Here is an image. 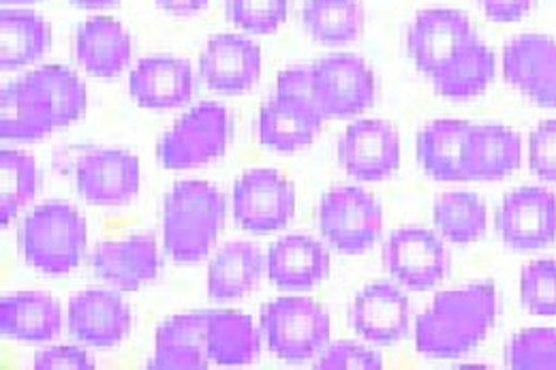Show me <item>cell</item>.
<instances>
[{
    "mask_svg": "<svg viewBox=\"0 0 556 370\" xmlns=\"http://www.w3.org/2000/svg\"><path fill=\"white\" fill-rule=\"evenodd\" d=\"M529 165L540 180L556 182V120H546L531 131Z\"/></svg>",
    "mask_w": 556,
    "mask_h": 370,
    "instance_id": "cell-39",
    "label": "cell"
},
{
    "mask_svg": "<svg viewBox=\"0 0 556 370\" xmlns=\"http://www.w3.org/2000/svg\"><path fill=\"white\" fill-rule=\"evenodd\" d=\"M61 304L43 292H17L0 297V332L22 345H43L61 336Z\"/></svg>",
    "mask_w": 556,
    "mask_h": 370,
    "instance_id": "cell-25",
    "label": "cell"
},
{
    "mask_svg": "<svg viewBox=\"0 0 556 370\" xmlns=\"http://www.w3.org/2000/svg\"><path fill=\"white\" fill-rule=\"evenodd\" d=\"M193 67L176 56H146L131 69L129 92L139 107L165 112L178 110L193 99Z\"/></svg>",
    "mask_w": 556,
    "mask_h": 370,
    "instance_id": "cell-22",
    "label": "cell"
},
{
    "mask_svg": "<svg viewBox=\"0 0 556 370\" xmlns=\"http://www.w3.org/2000/svg\"><path fill=\"white\" fill-rule=\"evenodd\" d=\"M225 222V197L204 180H182L169 189L163 204V244L178 264L208 257Z\"/></svg>",
    "mask_w": 556,
    "mask_h": 370,
    "instance_id": "cell-3",
    "label": "cell"
},
{
    "mask_svg": "<svg viewBox=\"0 0 556 370\" xmlns=\"http://www.w3.org/2000/svg\"><path fill=\"white\" fill-rule=\"evenodd\" d=\"M520 299L531 315L556 317L555 259H535L522 268Z\"/></svg>",
    "mask_w": 556,
    "mask_h": 370,
    "instance_id": "cell-36",
    "label": "cell"
},
{
    "mask_svg": "<svg viewBox=\"0 0 556 370\" xmlns=\"http://www.w3.org/2000/svg\"><path fill=\"white\" fill-rule=\"evenodd\" d=\"M295 187L277 169L244 171L233 187V221L251 233H273L293 219Z\"/></svg>",
    "mask_w": 556,
    "mask_h": 370,
    "instance_id": "cell-10",
    "label": "cell"
},
{
    "mask_svg": "<svg viewBox=\"0 0 556 370\" xmlns=\"http://www.w3.org/2000/svg\"><path fill=\"white\" fill-rule=\"evenodd\" d=\"M50 46V24L26 9H2L0 13V67L17 72L35 65Z\"/></svg>",
    "mask_w": 556,
    "mask_h": 370,
    "instance_id": "cell-28",
    "label": "cell"
},
{
    "mask_svg": "<svg viewBox=\"0 0 556 370\" xmlns=\"http://www.w3.org/2000/svg\"><path fill=\"white\" fill-rule=\"evenodd\" d=\"M324 114L306 97L275 92L257 118V138L264 149L291 154L308 149L321 133Z\"/></svg>",
    "mask_w": 556,
    "mask_h": 370,
    "instance_id": "cell-16",
    "label": "cell"
},
{
    "mask_svg": "<svg viewBox=\"0 0 556 370\" xmlns=\"http://www.w3.org/2000/svg\"><path fill=\"white\" fill-rule=\"evenodd\" d=\"M503 75L511 88L540 107H556V41L527 33L503 50Z\"/></svg>",
    "mask_w": 556,
    "mask_h": 370,
    "instance_id": "cell-14",
    "label": "cell"
},
{
    "mask_svg": "<svg viewBox=\"0 0 556 370\" xmlns=\"http://www.w3.org/2000/svg\"><path fill=\"white\" fill-rule=\"evenodd\" d=\"M90 264L101 281L121 292H138L161 270L156 240L150 233L99 242Z\"/></svg>",
    "mask_w": 556,
    "mask_h": 370,
    "instance_id": "cell-20",
    "label": "cell"
},
{
    "mask_svg": "<svg viewBox=\"0 0 556 370\" xmlns=\"http://www.w3.org/2000/svg\"><path fill=\"white\" fill-rule=\"evenodd\" d=\"M208 365V310L174 315L156 328L150 369L202 370Z\"/></svg>",
    "mask_w": 556,
    "mask_h": 370,
    "instance_id": "cell-23",
    "label": "cell"
},
{
    "mask_svg": "<svg viewBox=\"0 0 556 370\" xmlns=\"http://www.w3.org/2000/svg\"><path fill=\"white\" fill-rule=\"evenodd\" d=\"M30 2H37V0H2V4H30Z\"/></svg>",
    "mask_w": 556,
    "mask_h": 370,
    "instance_id": "cell-44",
    "label": "cell"
},
{
    "mask_svg": "<svg viewBox=\"0 0 556 370\" xmlns=\"http://www.w3.org/2000/svg\"><path fill=\"white\" fill-rule=\"evenodd\" d=\"M349 321L366 343L392 347L409 334V299L392 283H372L353 299Z\"/></svg>",
    "mask_w": 556,
    "mask_h": 370,
    "instance_id": "cell-19",
    "label": "cell"
},
{
    "mask_svg": "<svg viewBox=\"0 0 556 370\" xmlns=\"http://www.w3.org/2000/svg\"><path fill=\"white\" fill-rule=\"evenodd\" d=\"M56 129L48 94L26 77L0 92V138L13 142H37Z\"/></svg>",
    "mask_w": 556,
    "mask_h": 370,
    "instance_id": "cell-26",
    "label": "cell"
},
{
    "mask_svg": "<svg viewBox=\"0 0 556 370\" xmlns=\"http://www.w3.org/2000/svg\"><path fill=\"white\" fill-rule=\"evenodd\" d=\"M134 43L129 30L114 17L97 15L79 24L75 33L77 65L92 77L112 79L129 67Z\"/></svg>",
    "mask_w": 556,
    "mask_h": 370,
    "instance_id": "cell-24",
    "label": "cell"
},
{
    "mask_svg": "<svg viewBox=\"0 0 556 370\" xmlns=\"http://www.w3.org/2000/svg\"><path fill=\"white\" fill-rule=\"evenodd\" d=\"M324 240L343 255H362L375 246L383 229V210L372 193L341 184L330 189L319 204Z\"/></svg>",
    "mask_w": 556,
    "mask_h": 370,
    "instance_id": "cell-6",
    "label": "cell"
},
{
    "mask_svg": "<svg viewBox=\"0 0 556 370\" xmlns=\"http://www.w3.org/2000/svg\"><path fill=\"white\" fill-rule=\"evenodd\" d=\"M494 227L511 251H538L556 240V195L542 187L507 193L496 208Z\"/></svg>",
    "mask_w": 556,
    "mask_h": 370,
    "instance_id": "cell-11",
    "label": "cell"
},
{
    "mask_svg": "<svg viewBox=\"0 0 556 370\" xmlns=\"http://www.w3.org/2000/svg\"><path fill=\"white\" fill-rule=\"evenodd\" d=\"M37 163L20 150H0V225H9L37 193Z\"/></svg>",
    "mask_w": 556,
    "mask_h": 370,
    "instance_id": "cell-34",
    "label": "cell"
},
{
    "mask_svg": "<svg viewBox=\"0 0 556 370\" xmlns=\"http://www.w3.org/2000/svg\"><path fill=\"white\" fill-rule=\"evenodd\" d=\"M262 339L253 319L238 310H208V356L220 367H244L257 360Z\"/></svg>",
    "mask_w": 556,
    "mask_h": 370,
    "instance_id": "cell-30",
    "label": "cell"
},
{
    "mask_svg": "<svg viewBox=\"0 0 556 370\" xmlns=\"http://www.w3.org/2000/svg\"><path fill=\"white\" fill-rule=\"evenodd\" d=\"M262 332L275 358L302 365L330 345L332 321L328 310L311 297L280 296L264 306Z\"/></svg>",
    "mask_w": 556,
    "mask_h": 370,
    "instance_id": "cell-5",
    "label": "cell"
},
{
    "mask_svg": "<svg viewBox=\"0 0 556 370\" xmlns=\"http://www.w3.org/2000/svg\"><path fill=\"white\" fill-rule=\"evenodd\" d=\"M26 79L39 86L52 101L56 129L75 125L86 112V86L77 74L63 65H43L26 74Z\"/></svg>",
    "mask_w": 556,
    "mask_h": 370,
    "instance_id": "cell-33",
    "label": "cell"
},
{
    "mask_svg": "<svg viewBox=\"0 0 556 370\" xmlns=\"http://www.w3.org/2000/svg\"><path fill=\"white\" fill-rule=\"evenodd\" d=\"M156 7L174 17H189L208 7V0H156Z\"/></svg>",
    "mask_w": 556,
    "mask_h": 370,
    "instance_id": "cell-42",
    "label": "cell"
},
{
    "mask_svg": "<svg viewBox=\"0 0 556 370\" xmlns=\"http://www.w3.org/2000/svg\"><path fill=\"white\" fill-rule=\"evenodd\" d=\"M302 24L315 43L341 48L362 39L366 11L362 0H304Z\"/></svg>",
    "mask_w": 556,
    "mask_h": 370,
    "instance_id": "cell-29",
    "label": "cell"
},
{
    "mask_svg": "<svg viewBox=\"0 0 556 370\" xmlns=\"http://www.w3.org/2000/svg\"><path fill=\"white\" fill-rule=\"evenodd\" d=\"M229 133V112L220 103L204 101L165 131L156 154L167 169L204 167L225 154Z\"/></svg>",
    "mask_w": 556,
    "mask_h": 370,
    "instance_id": "cell-7",
    "label": "cell"
},
{
    "mask_svg": "<svg viewBox=\"0 0 556 370\" xmlns=\"http://www.w3.org/2000/svg\"><path fill=\"white\" fill-rule=\"evenodd\" d=\"M522 161L520 136L496 123L471 129V180L494 182L511 176Z\"/></svg>",
    "mask_w": 556,
    "mask_h": 370,
    "instance_id": "cell-31",
    "label": "cell"
},
{
    "mask_svg": "<svg viewBox=\"0 0 556 370\" xmlns=\"http://www.w3.org/2000/svg\"><path fill=\"white\" fill-rule=\"evenodd\" d=\"M123 0H71V4L86 9V11H101V9H112L118 7Z\"/></svg>",
    "mask_w": 556,
    "mask_h": 370,
    "instance_id": "cell-43",
    "label": "cell"
},
{
    "mask_svg": "<svg viewBox=\"0 0 556 370\" xmlns=\"http://www.w3.org/2000/svg\"><path fill=\"white\" fill-rule=\"evenodd\" d=\"M33 367L37 370H92L94 360L75 345H54L35 354Z\"/></svg>",
    "mask_w": 556,
    "mask_h": 370,
    "instance_id": "cell-40",
    "label": "cell"
},
{
    "mask_svg": "<svg viewBox=\"0 0 556 370\" xmlns=\"http://www.w3.org/2000/svg\"><path fill=\"white\" fill-rule=\"evenodd\" d=\"M471 123L456 118H439L421 129L417 136V156L432 180H471Z\"/></svg>",
    "mask_w": 556,
    "mask_h": 370,
    "instance_id": "cell-21",
    "label": "cell"
},
{
    "mask_svg": "<svg viewBox=\"0 0 556 370\" xmlns=\"http://www.w3.org/2000/svg\"><path fill=\"white\" fill-rule=\"evenodd\" d=\"M535 2L538 0H478L488 20L498 24L522 20L535 7Z\"/></svg>",
    "mask_w": 556,
    "mask_h": 370,
    "instance_id": "cell-41",
    "label": "cell"
},
{
    "mask_svg": "<svg viewBox=\"0 0 556 370\" xmlns=\"http://www.w3.org/2000/svg\"><path fill=\"white\" fill-rule=\"evenodd\" d=\"M496 319V290L492 283H471L439 292L417 317V354L437 360H456L471 354Z\"/></svg>",
    "mask_w": 556,
    "mask_h": 370,
    "instance_id": "cell-2",
    "label": "cell"
},
{
    "mask_svg": "<svg viewBox=\"0 0 556 370\" xmlns=\"http://www.w3.org/2000/svg\"><path fill=\"white\" fill-rule=\"evenodd\" d=\"M289 0H227V17L249 35H273L285 24Z\"/></svg>",
    "mask_w": 556,
    "mask_h": 370,
    "instance_id": "cell-37",
    "label": "cell"
},
{
    "mask_svg": "<svg viewBox=\"0 0 556 370\" xmlns=\"http://www.w3.org/2000/svg\"><path fill=\"white\" fill-rule=\"evenodd\" d=\"M339 163L351 178L362 182H381L401 167L399 131L381 118H362L341 133Z\"/></svg>",
    "mask_w": 556,
    "mask_h": 370,
    "instance_id": "cell-13",
    "label": "cell"
},
{
    "mask_svg": "<svg viewBox=\"0 0 556 370\" xmlns=\"http://www.w3.org/2000/svg\"><path fill=\"white\" fill-rule=\"evenodd\" d=\"M432 221L441 238L454 244H471L486 233V204L471 191H447L434 200Z\"/></svg>",
    "mask_w": 556,
    "mask_h": 370,
    "instance_id": "cell-32",
    "label": "cell"
},
{
    "mask_svg": "<svg viewBox=\"0 0 556 370\" xmlns=\"http://www.w3.org/2000/svg\"><path fill=\"white\" fill-rule=\"evenodd\" d=\"M266 257L253 242H227L210 261L208 296L214 302H229L251 294L262 281Z\"/></svg>",
    "mask_w": 556,
    "mask_h": 370,
    "instance_id": "cell-27",
    "label": "cell"
},
{
    "mask_svg": "<svg viewBox=\"0 0 556 370\" xmlns=\"http://www.w3.org/2000/svg\"><path fill=\"white\" fill-rule=\"evenodd\" d=\"M315 369L319 370H379L383 369V358L357 343L339 341L324 349L317 358Z\"/></svg>",
    "mask_w": 556,
    "mask_h": 370,
    "instance_id": "cell-38",
    "label": "cell"
},
{
    "mask_svg": "<svg viewBox=\"0 0 556 370\" xmlns=\"http://www.w3.org/2000/svg\"><path fill=\"white\" fill-rule=\"evenodd\" d=\"M383 268L401 288L426 292L447 277L450 253L434 231L401 227L383 244Z\"/></svg>",
    "mask_w": 556,
    "mask_h": 370,
    "instance_id": "cell-9",
    "label": "cell"
},
{
    "mask_svg": "<svg viewBox=\"0 0 556 370\" xmlns=\"http://www.w3.org/2000/svg\"><path fill=\"white\" fill-rule=\"evenodd\" d=\"M407 50L419 74L447 99H473L494 79L496 61L473 24L456 9H424L407 30Z\"/></svg>",
    "mask_w": 556,
    "mask_h": 370,
    "instance_id": "cell-1",
    "label": "cell"
},
{
    "mask_svg": "<svg viewBox=\"0 0 556 370\" xmlns=\"http://www.w3.org/2000/svg\"><path fill=\"white\" fill-rule=\"evenodd\" d=\"M266 270L270 283L280 292H308L330 277L332 257L321 240L291 233L270 246Z\"/></svg>",
    "mask_w": 556,
    "mask_h": 370,
    "instance_id": "cell-17",
    "label": "cell"
},
{
    "mask_svg": "<svg viewBox=\"0 0 556 370\" xmlns=\"http://www.w3.org/2000/svg\"><path fill=\"white\" fill-rule=\"evenodd\" d=\"M313 99L324 118H351L366 112L377 97V81L364 59L330 54L311 65Z\"/></svg>",
    "mask_w": 556,
    "mask_h": 370,
    "instance_id": "cell-8",
    "label": "cell"
},
{
    "mask_svg": "<svg viewBox=\"0 0 556 370\" xmlns=\"http://www.w3.org/2000/svg\"><path fill=\"white\" fill-rule=\"evenodd\" d=\"M86 248V222L67 202H43L20 229V251L28 268L65 277L73 272Z\"/></svg>",
    "mask_w": 556,
    "mask_h": 370,
    "instance_id": "cell-4",
    "label": "cell"
},
{
    "mask_svg": "<svg viewBox=\"0 0 556 370\" xmlns=\"http://www.w3.org/2000/svg\"><path fill=\"white\" fill-rule=\"evenodd\" d=\"M200 75L214 92L242 94L262 75V50L249 37L218 33L208 39L202 52Z\"/></svg>",
    "mask_w": 556,
    "mask_h": 370,
    "instance_id": "cell-18",
    "label": "cell"
},
{
    "mask_svg": "<svg viewBox=\"0 0 556 370\" xmlns=\"http://www.w3.org/2000/svg\"><path fill=\"white\" fill-rule=\"evenodd\" d=\"M67 328L81 345L112 349L131 332V310L116 292L84 290L70 297Z\"/></svg>",
    "mask_w": 556,
    "mask_h": 370,
    "instance_id": "cell-15",
    "label": "cell"
},
{
    "mask_svg": "<svg viewBox=\"0 0 556 370\" xmlns=\"http://www.w3.org/2000/svg\"><path fill=\"white\" fill-rule=\"evenodd\" d=\"M75 182L79 195L92 206H127L139 193V158L127 150H88L77 158Z\"/></svg>",
    "mask_w": 556,
    "mask_h": 370,
    "instance_id": "cell-12",
    "label": "cell"
},
{
    "mask_svg": "<svg viewBox=\"0 0 556 370\" xmlns=\"http://www.w3.org/2000/svg\"><path fill=\"white\" fill-rule=\"evenodd\" d=\"M514 370H556V328H529L514 334L505 347Z\"/></svg>",
    "mask_w": 556,
    "mask_h": 370,
    "instance_id": "cell-35",
    "label": "cell"
}]
</instances>
